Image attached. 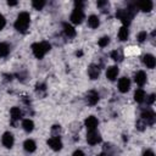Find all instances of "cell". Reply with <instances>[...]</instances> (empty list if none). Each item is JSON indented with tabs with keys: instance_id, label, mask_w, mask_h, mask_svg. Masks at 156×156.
Wrapping results in <instances>:
<instances>
[{
	"instance_id": "obj_1",
	"label": "cell",
	"mask_w": 156,
	"mask_h": 156,
	"mask_svg": "<svg viewBox=\"0 0 156 156\" xmlns=\"http://www.w3.org/2000/svg\"><path fill=\"white\" fill-rule=\"evenodd\" d=\"M29 22H30V17H29V13L28 12H21L15 22V28L21 32V33H24L29 26Z\"/></svg>"
},
{
	"instance_id": "obj_2",
	"label": "cell",
	"mask_w": 156,
	"mask_h": 156,
	"mask_svg": "<svg viewBox=\"0 0 156 156\" xmlns=\"http://www.w3.org/2000/svg\"><path fill=\"white\" fill-rule=\"evenodd\" d=\"M51 49L50 44L48 41H41V43H34L32 45V50H33V54L35 57L38 58H41L44 57V55Z\"/></svg>"
},
{
	"instance_id": "obj_3",
	"label": "cell",
	"mask_w": 156,
	"mask_h": 156,
	"mask_svg": "<svg viewBox=\"0 0 156 156\" xmlns=\"http://www.w3.org/2000/svg\"><path fill=\"white\" fill-rule=\"evenodd\" d=\"M134 13H135V10H132V9L122 10V9H121V10L117 11L116 16L122 21L123 24H129L130 21H132V18H133V16H134Z\"/></svg>"
},
{
	"instance_id": "obj_4",
	"label": "cell",
	"mask_w": 156,
	"mask_h": 156,
	"mask_svg": "<svg viewBox=\"0 0 156 156\" xmlns=\"http://www.w3.org/2000/svg\"><path fill=\"white\" fill-rule=\"evenodd\" d=\"M87 141H88L90 145H95V144L100 143V141H101V136H100L99 132H96L95 129L88 130V133H87Z\"/></svg>"
},
{
	"instance_id": "obj_5",
	"label": "cell",
	"mask_w": 156,
	"mask_h": 156,
	"mask_svg": "<svg viewBox=\"0 0 156 156\" xmlns=\"http://www.w3.org/2000/svg\"><path fill=\"white\" fill-rule=\"evenodd\" d=\"M69 18H71L72 23H74V24H79V23H82L83 18H84V12L82 11V9H74V10L72 11Z\"/></svg>"
},
{
	"instance_id": "obj_6",
	"label": "cell",
	"mask_w": 156,
	"mask_h": 156,
	"mask_svg": "<svg viewBox=\"0 0 156 156\" xmlns=\"http://www.w3.org/2000/svg\"><path fill=\"white\" fill-rule=\"evenodd\" d=\"M141 119L145 122V124H152L155 122V113L151 110H144L141 112Z\"/></svg>"
},
{
	"instance_id": "obj_7",
	"label": "cell",
	"mask_w": 156,
	"mask_h": 156,
	"mask_svg": "<svg viewBox=\"0 0 156 156\" xmlns=\"http://www.w3.org/2000/svg\"><path fill=\"white\" fill-rule=\"evenodd\" d=\"M48 145L54 150V151H58L62 149V141L58 136H52L48 140Z\"/></svg>"
},
{
	"instance_id": "obj_8",
	"label": "cell",
	"mask_w": 156,
	"mask_h": 156,
	"mask_svg": "<svg viewBox=\"0 0 156 156\" xmlns=\"http://www.w3.org/2000/svg\"><path fill=\"white\" fill-rule=\"evenodd\" d=\"M129 88H130V80H129V78H127V77L121 78L119 82H118V89H119V91L121 93H127L129 90Z\"/></svg>"
},
{
	"instance_id": "obj_9",
	"label": "cell",
	"mask_w": 156,
	"mask_h": 156,
	"mask_svg": "<svg viewBox=\"0 0 156 156\" xmlns=\"http://www.w3.org/2000/svg\"><path fill=\"white\" fill-rule=\"evenodd\" d=\"M1 141H2V144H4L5 147L10 149L13 145V135L10 132H6V133H4L2 138H1Z\"/></svg>"
},
{
	"instance_id": "obj_10",
	"label": "cell",
	"mask_w": 156,
	"mask_h": 156,
	"mask_svg": "<svg viewBox=\"0 0 156 156\" xmlns=\"http://www.w3.org/2000/svg\"><path fill=\"white\" fill-rule=\"evenodd\" d=\"M98 119H96V117H94V116H89L85 121H84V124H85V127L88 128V130H93V129H96V127H98Z\"/></svg>"
},
{
	"instance_id": "obj_11",
	"label": "cell",
	"mask_w": 156,
	"mask_h": 156,
	"mask_svg": "<svg viewBox=\"0 0 156 156\" xmlns=\"http://www.w3.org/2000/svg\"><path fill=\"white\" fill-rule=\"evenodd\" d=\"M143 62H144V65H145L147 68H154L155 65H156L155 57H154L152 55H150V54H146V55L143 57Z\"/></svg>"
},
{
	"instance_id": "obj_12",
	"label": "cell",
	"mask_w": 156,
	"mask_h": 156,
	"mask_svg": "<svg viewBox=\"0 0 156 156\" xmlns=\"http://www.w3.org/2000/svg\"><path fill=\"white\" fill-rule=\"evenodd\" d=\"M100 74V68L96 65H90L88 68V76L90 77V79H96Z\"/></svg>"
},
{
	"instance_id": "obj_13",
	"label": "cell",
	"mask_w": 156,
	"mask_h": 156,
	"mask_svg": "<svg viewBox=\"0 0 156 156\" xmlns=\"http://www.w3.org/2000/svg\"><path fill=\"white\" fill-rule=\"evenodd\" d=\"M118 76V67L117 66H111L107 68L106 71V77L110 79V80H115Z\"/></svg>"
},
{
	"instance_id": "obj_14",
	"label": "cell",
	"mask_w": 156,
	"mask_h": 156,
	"mask_svg": "<svg viewBox=\"0 0 156 156\" xmlns=\"http://www.w3.org/2000/svg\"><path fill=\"white\" fill-rule=\"evenodd\" d=\"M87 101H88L89 105H95V104H98V101H99V94H98L96 91H94V90L89 91V93L87 94Z\"/></svg>"
},
{
	"instance_id": "obj_15",
	"label": "cell",
	"mask_w": 156,
	"mask_h": 156,
	"mask_svg": "<svg viewBox=\"0 0 156 156\" xmlns=\"http://www.w3.org/2000/svg\"><path fill=\"white\" fill-rule=\"evenodd\" d=\"M134 80H135V83L138 84V85H144L145 83H146V74H145V72H143V71H139L136 74H135V77H134Z\"/></svg>"
},
{
	"instance_id": "obj_16",
	"label": "cell",
	"mask_w": 156,
	"mask_h": 156,
	"mask_svg": "<svg viewBox=\"0 0 156 156\" xmlns=\"http://www.w3.org/2000/svg\"><path fill=\"white\" fill-rule=\"evenodd\" d=\"M23 147H24L26 151H28V152H33V151H35L37 145H35L34 140H32V139H27V140L24 141V144H23Z\"/></svg>"
},
{
	"instance_id": "obj_17",
	"label": "cell",
	"mask_w": 156,
	"mask_h": 156,
	"mask_svg": "<svg viewBox=\"0 0 156 156\" xmlns=\"http://www.w3.org/2000/svg\"><path fill=\"white\" fill-rule=\"evenodd\" d=\"M138 6H139V9H140L141 11H144V12H149V11H151V10H152V1L146 0V1L139 2V4H138Z\"/></svg>"
},
{
	"instance_id": "obj_18",
	"label": "cell",
	"mask_w": 156,
	"mask_h": 156,
	"mask_svg": "<svg viewBox=\"0 0 156 156\" xmlns=\"http://www.w3.org/2000/svg\"><path fill=\"white\" fill-rule=\"evenodd\" d=\"M10 115H11V119H12V122H16V121H18V119L21 118L22 112H21L20 107H12L11 111H10Z\"/></svg>"
},
{
	"instance_id": "obj_19",
	"label": "cell",
	"mask_w": 156,
	"mask_h": 156,
	"mask_svg": "<svg viewBox=\"0 0 156 156\" xmlns=\"http://www.w3.org/2000/svg\"><path fill=\"white\" fill-rule=\"evenodd\" d=\"M63 32L68 38H72L76 35V29L68 23H63Z\"/></svg>"
},
{
	"instance_id": "obj_20",
	"label": "cell",
	"mask_w": 156,
	"mask_h": 156,
	"mask_svg": "<svg viewBox=\"0 0 156 156\" xmlns=\"http://www.w3.org/2000/svg\"><path fill=\"white\" fill-rule=\"evenodd\" d=\"M88 24H89L90 28H98L99 24H100V21H99V18H98V16H95V15L89 16V18H88Z\"/></svg>"
},
{
	"instance_id": "obj_21",
	"label": "cell",
	"mask_w": 156,
	"mask_h": 156,
	"mask_svg": "<svg viewBox=\"0 0 156 156\" xmlns=\"http://www.w3.org/2000/svg\"><path fill=\"white\" fill-rule=\"evenodd\" d=\"M128 35H129V32H128L127 27H124V26L121 27L119 30H118V38H119V40H122V41L127 40L128 39Z\"/></svg>"
},
{
	"instance_id": "obj_22",
	"label": "cell",
	"mask_w": 156,
	"mask_h": 156,
	"mask_svg": "<svg viewBox=\"0 0 156 156\" xmlns=\"http://www.w3.org/2000/svg\"><path fill=\"white\" fill-rule=\"evenodd\" d=\"M145 99V91L143 89H136L134 93V100L136 102H143Z\"/></svg>"
},
{
	"instance_id": "obj_23",
	"label": "cell",
	"mask_w": 156,
	"mask_h": 156,
	"mask_svg": "<svg viewBox=\"0 0 156 156\" xmlns=\"http://www.w3.org/2000/svg\"><path fill=\"white\" fill-rule=\"evenodd\" d=\"M22 127H23V129L26 130V132H32L33 129H34V123H33V121L32 119H23V122H22Z\"/></svg>"
},
{
	"instance_id": "obj_24",
	"label": "cell",
	"mask_w": 156,
	"mask_h": 156,
	"mask_svg": "<svg viewBox=\"0 0 156 156\" xmlns=\"http://www.w3.org/2000/svg\"><path fill=\"white\" fill-rule=\"evenodd\" d=\"M10 52V46L6 43H0V56L1 57H6Z\"/></svg>"
},
{
	"instance_id": "obj_25",
	"label": "cell",
	"mask_w": 156,
	"mask_h": 156,
	"mask_svg": "<svg viewBox=\"0 0 156 156\" xmlns=\"http://www.w3.org/2000/svg\"><path fill=\"white\" fill-rule=\"evenodd\" d=\"M32 5H33V7H34L35 10H41V9L45 6V1H44V0H34V1L32 2Z\"/></svg>"
},
{
	"instance_id": "obj_26",
	"label": "cell",
	"mask_w": 156,
	"mask_h": 156,
	"mask_svg": "<svg viewBox=\"0 0 156 156\" xmlns=\"http://www.w3.org/2000/svg\"><path fill=\"white\" fill-rule=\"evenodd\" d=\"M111 57H112L115 61H121V60L123 58V55H122V52H121L119 50H115V51L111 52Z\"/></svg>"
},
{
	"instance_id": "obj_27",
	"label": "cell",
	"mask_w": 156,
	"mask_h": 156,
	"mask_svg": "<svg viewBox=\"0 0 156 156\" xmlns=\"http://www.w3.org/2000/svg\"><path fill=\"white\" fill-rule=\"evenodd\" d=\"M108 43H110V38H108V37H102V38L99 39V46H100V48L107 46Z\"/></svg>"
},
{
	"instance_id": "obj_28",
	"label": "cell",
	"mask_w": 156,
	"mask_h": 156,
	"mask_svg": "<svg viewBox=\"0 0 156 156\" xmlns=\"http://www.w3.org/2000/svg\"><path fill=\"white\" fill-rule=\"evenodd\" d=\"M146 37H147V34H146V32H145V30L140 32V33L138 34V41H139V43H143V41L146 39Z\"/></svg>"
},
{
	"instance_id": "obj_29",
	"label": "cell",
	"mask_w": 156,
	"mask_h": 156,
	"mask_svg": "<svg viewBox=\"0 0 156 156\" xmlns=\"http://www.w3.org/2000/svg\"><path fill=\"white\" fill-rule=\"evenodd\" d=\"M136 127H138L140 130H143L144 127H146V124H145V122L141 119V121H138V122H136Z\"/></svg>"
},
{
	"instance_id": "obj_30",
	"label": "cell",
	"mask_w": 156,
	"mask_h": 156,
	"mask_svg": "<svg viewBox=\"0 0 156 156\" xmlns=\"http://www.w3.org/2000/svg\"><path fill=\"white\" fill-rule=\"evenodd\" d=\"M5 24H6V20H5V17L2 15H0V30L5 27Z\"/></svg>"
},
{
	"instance_id": "obj_31",
	"label": "cell",
	"mask_w": 156,
	"mask_h": 156,
	"mask_svg": "<svg viewBox=\"0 0 156 156\" xmlns=\"http://www.w3.org/2000/svg\"><path fill=\"white\" fill-rule=\"evenodd\" d=\"M154 101H155V95H154V94H151V95H150V96L146 99V102H147L149 105H151Z\"/></svg>"
},
{
	"instance_id": "obj_32",
	"label": "cell",
	"mask_w": 156,
	"mask_h": 156,
	"mask_svg": "<svg viewBox=\"0 0 156 156\" xmlns=\"http://www.w3.org/2000/svg\"><path fill=\"white\" fill-rule=\"evenodd\" d=\"M73 156H84V152L82 150H76L73 152Z\"/></svg>"
},
{
	"instance_id": "obj_33",
	"label": "cell",
	"mask_w": 156,
	"mask_h": 156,
	"mask_svg": "<svg viewBox=\"0 0 156 156\" xmlns=\"http://www.w3.org/2000/svg\"><path fill=\"white\" fill-rule=\"evenodd\" d=\"M143 156H155V154H154V151H151V150H146V151L143 154Z\"/></svg>"
},
{
	"instance_id": "obj_34",
	"label": "cell",
	"mask_w": 156,
	"mask_h": 156,
	"mask_svg": "<svg viewBox=\"0 0 156 156\" xmlns=\"http://www.w3.org/2000/svg\"><path fill=\"white\" fill-rule=\"evenodd\" d=\"M104 5H107V1H99V2H98V6H99V7H101V6H104Z\"/></svg>"
},
{
	"instance_id": "obj_35",
	"label": "cell",
	"mask_w": 156,
	"mask_h": 156,
	"mask_svg": "<svg viewBox=\"0 0 156 156\" xmlns=\"http://www.w3.org/2000/svg\"><path fill=\"white\" fill-rule=\"evenodd\" d=\"M7 4H9L10 6H15V5L17 4V1H7Z\"/></svg>"
},
{
	"instance_id": "obj_36",
	"label": "cell",
	"mask_w": 156,
	"mask_h": 156,
	"mask_svg": "<svg viewBox=\"0 0 156 156\" xmlns=\"http://www.w3.org/2000/svg\"><path fill=\"white\" fill-rule=\"evenodd\" d=\"M98 156H106L105 154H100V155H98Z\"/></svg>"
}]
</instances>
